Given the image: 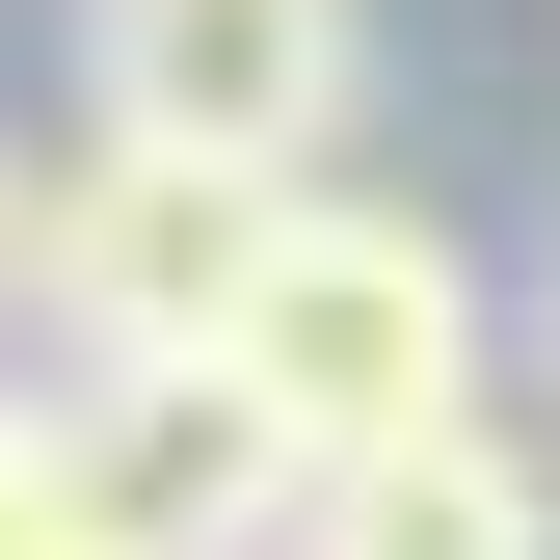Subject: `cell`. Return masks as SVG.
Instances as JSON below:
<instances>
[{
    "mask_svg": "<svg viewBox=\"0 0 560 560\" xmlns=\"http://www.w3.org/2000/svg\"><path fill=\"white\" fill-rule=\"evenodd\" d=\"M347 107H374V27L347 0H81V133H187V161L320 187Z\"/></svg>",
    "mask_w": 560,
    "mask_h": 560,
    "instance_id": "3",
    "label": "cell"
},
{
    "mask_svg": "<svg viewBox=\"0 0 560 560\" xmlns=\"http://www.w3.org/2000/svg\"><path fill=\"white\" fill-rule=\"evenodd\" d=\"M267 214H294L267 161H187V133H81V161H27L0 320H27L54 374H214V320H241Z\"/></svg>",
    "mask_w": 560,
    "mask_h": 560,
    "instance_id": "2",
    "label": "cell"
},
{
    "mask_svg": "<svg viewBox=\"0 0 560 560\" xmlns=\"http://www.w3.org/2000/svg\"><path fill=\"white\" fill-rule=\"evenodd\" d=\"M54 454H81V508H107L133 560H267V508H294V454H267L241 374H81Z\"/></svg>",
    "mask_w": 560,
    "mask_h": 560,
    "instance_id": "4",
    "label": "cell"
},
{
    "mask_svg": "<svg viewBox=\"0 0 560 560\" xmlns=\"http://www.w3.org/2000/svg\"><path fill=\"white\" fill-rule=\"evenodd\" d=\"M214 374L267 400V454H400V428H454V400H480V267H454V214L294 187L267 267H241V320H214Z\"/></svg>",
    "mask_w": 560,
    "mask_h": 560,
    "instance_id": "1",
    "label": "cell"
},
{
    "mask_svg": "<svg viewBox=\"0 0 560 560\" xmlns=\"http://www.w3.org/2000/svg\"><path fill=\"white\" fill-rule=\"evenodd\" d=\"M267 560H560V480L454 400V428H400V454H294Z\"/></svg>",
    "mask_w": 560,
    "mask_h": 560,
    "instance_id": "5",
    "label": "cell"
},
{
    "mask_svg": "<svg viewBox=\"0 0 560 560\" xmlns=\"http://www.w3.org/2000/svg\"><path fill=\"white\" fill-rule=\"evenodd\" d=\"M0 241H27V161H0Z\"/></svg>",
    "mask_w": 560,
    "mask_h": 560,
    "instance_id": "7",
    "label": "cell"
},
{
    "mask_svg": "<svg viewBox=\"0 0 560 560\" xmlns=\"http://www.w3.org/2000/svg\"><path fill=\"white\" fill-rule=\"evenodd\" d=\"M0 560H133V534L81 508V454H54V400H0Z\"/></svg>",
    "mask_w": 560,
    "mask_h": 560,
    "instance_id": "6",
    "label": "cell"
}]
</instances>
